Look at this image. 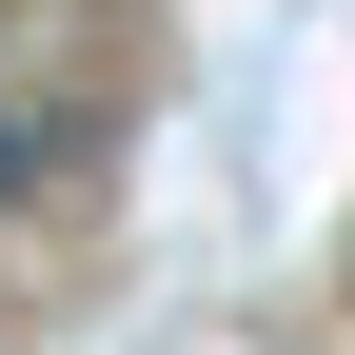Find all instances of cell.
<instances>
[{"mask_svg": "<svg viewBox=\"0 0 355 355\" xmlns=\"http://www.w3.org/2000/svg\"><path fill=\"white\" fill-rule=\"evenodd\" d=\"M40 178H60V119H40V99H0V217H20Z\"/></svg>", "mask_w": 355, "mask_h": 355, "instance_id": "6da1fadb", "label": "cell"}]
</instances>
